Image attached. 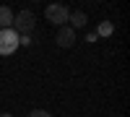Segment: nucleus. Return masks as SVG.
I'll use <instances>...</instances> for the list:
<instances>
[{
	"label": "nucleus",
	"mask_w": 130,
	"mask_h": 117,
	"mask_svg": "<svg viewBox=\"0 0 130 117\" xmlns=\"http://www.w3.org/2000/svg\"><path fill=\"white\" fill-rule=\"evenodd\" d=\"M34 24H37V18H34L31 10H21V13L13 16V26H16V31H21V34L31 31V29H34Z\"/></svg>",
	"instance_id": "7ed1b4c3"
},
{
	"label": "nucleus",
	"mask_w": 130,
	"mask_h": 117,
	"mask_svg": "<svg viewBox=\"0 0 130 117\" xmlns=\"http://www.w3.org/2000/svg\"><path fill=\"white\" fill-rule=\"evenodd\" d=\"M44 16H47V21H52V24H57V26H65L68 24V8H65L62 3H52L47 10H44Z\"/></svg>",
	"instance_id": "f03ea898"
},
{
	"label": "nucleus",
	"mask_w": 130,
	"mask_h": 117,
	"mask_svg": "<svg viewBox=\"0 0 130 117\" xmlns=\"http://www.w3.org/2000/svg\"><path fill=\"white\" fill-rule=\"evenodd\" d=\"M13 24V13H10L8 5H0V29H8Z\"/></svg>",
	"instance_id": "39448f33"
},
{
	"label": "nucleus",
	"mask_w": 130,
	"mask_h": 117,
	"mask_svg": "<svg viewBox=\"0 0 130 117\" xmlns=\"http://www.w3.org/2000/svg\"><path fill=\"white\" fill-rule=\"evenodd\" d=\"M18 47V34L13 29H0V55H10Z\"/></svg>",
	"instance_id": "f257e3e1"
},
{
	"label": "nucleus",
	"mask_w": 130,
	"mask_h": 117,
	"mask_svg": "<svg viewBox=\"0 0 130 117\" xmlns=\"http://www.w3.org/2000/svg\"><path fill=\"white\" fill-rule=\"evenodd\" d=\"M112 31H115V26L109 24V21H102V24H99V34H102V37H109Z\"/></svg>",
	"instance_id": "0eeeda50"
},
{
	"label": "nucleus",
	"mask_w": 130,
	"mask_h": 117,
	"mask_svg": "<svg viewBox=\"0 0 130 117\" xmlns=\"http://www.w3.org/2000/svg\"><path fill=\"white\" fill-rule=\"evenodd\" d=\"M55 42H57V47H73V42H75V29H73V26H62V29L57 31Z\"/></svg>",
	"instance_id": "20e7f679"
},
{
	"label": "nucleus",
	"mask_w": 130,
	"mask_h": 117,
	"mask_svg": "<svg viewBox=\"0 0 130 117\" xmlns=\"http://www.w3.org/2000/svg\"><path fill=\"white\" fill-rule=\"evenodd\" d=\"M0 117H13V114H8V112H3V114H0Z\"/></svg>",
	"instance_id": "1a4fd4ad"
},
{
	"label": "nucleus",
	"mask_w": 130,
	"mask_h": 117,
	"mask_svg": "<svg viewBox=\"0 0 130 117\" xmlns=\"http://www.w3.org/2000/svg\"><path fill=\"white\" fill-rule=\"evenodd\" d=\"M29 117H52V114L44 112V109H34V112H29Z\"/></svg>",
	"instance_id": "6e6552de"
},
{
	"label": "nucleus",
	"mask_w": 130,
	"mask_h": 117,
	"mask_svg": "<svg viewBox=\"0 0 130 117\" xmlns=\"http://www.w3.org/2000/svg\"><path fill=\"white\" fill-rule=\"evenodd\" d=\"M68 21H70V26L81 29V26H86V13H81V10H75L73 16H68Z\"/></svg>",
	"instance_id": "423d86ee"
}]
</instances>
